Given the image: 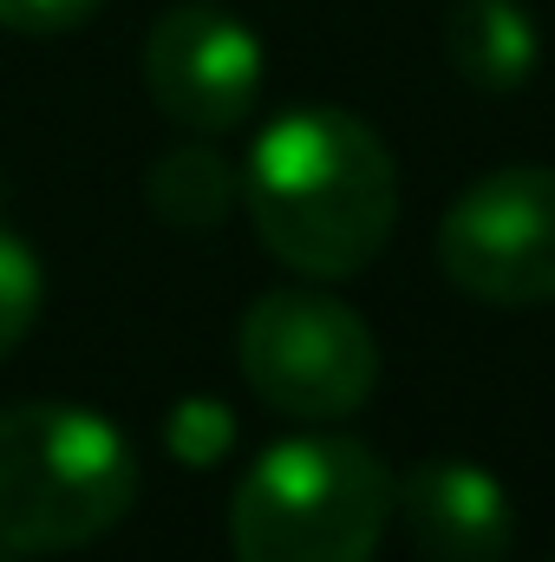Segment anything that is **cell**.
I'll return each instance as SVG.
<instances>
[{"instance_id":"cell-1","label":"cell","mask_w":555,"mask_h":562,"mask_svg":"<svg viewBox=\"0 0 555 562\" xmlns=\"http://www.w3.org/2000/svg\"><path fill=\"white\" fill-rule=\"evenodd\" d=\"M242 203L281 269L347 281L393 243L399 164L360 112L301 105L256 138L242 164Z\"/></svg>"},{"instance_id":"cell-2","label":"cell","mask_w":555,"mask_h":562,"mask_svg":"<svg viewBox=\"0 0 555 562\" xmlns=\"http://www.w3.org/2000/svg\"><path fill=\"white\" fill-rule=\"evenodd\" d=\"M138 504V451L92 406L26 400L0 413V550L66 557Z\"/></svg>"},{"instance_id":"cell-3","label":"cell","mask_w":555,"mask_h":562,"mask_svg":"<svg viewBox=\"0 0 555 562\" xmlns=\"http://www.w3.org/2000/svg\"><path fill=\"white\" fill-rule=\"evenodd\" d=\"M393 524V471L347 431L275 438L229 497L236 562H373Z\"/></svg>"},{"instance_id":"cell-4","label":"cell","mask_w":555,"mask_h":562,"mask_svg":"<svg viewBox=\"0 0 555 562\" xmlns=\"http://www.w3.org/2000/svg\"><path fill=\"white\" fill-rule=\"evenodd\" d=\"M236 367L281 419H353L380 386V340L327 288H269L236 327Z\"/></svg>"},{"instance_id":"cell-5","label":"cell","mask_w":555,"mask_h":562,"mask_svg":"<svg viewBox=\"0 0 555 562\" xmlns=\"http://www.w3.org/2000/svg\"><path fill=\"white\" fill-rule=\"evenodd\" d=\"M438 269L490 307L555 301V170L503 164L464 183L438 223Z\"/></svg>"},{"instance_id":"cell-6","label":"cell","mask_w":555,"mask_h":562,"mask_svg":"<svg viewBox=\"0 0 555 562\" xmlns=\"http://www.w3.org/2000/svg\"><path fill=\"white\" fill-rule=\"evenodd\" d=\"M262 40L216 0H183L157 13V26L144 33V86L157 112L183 132H236L262 99Z\"/></svg>"},{"instance_id":"cell-7","label":"cell","mask_w":555,"mask_h":562,"mask_svg":"<svg viewBox=\"0 0 555 562\" xmlns=\"http://www.w3.org/2000/svg\"><path fill=\"white\" fill-rule=\"evenodd\" d=\"M393 517L418 562H503L517 550V504L471 458H424L393 477Z\"/></svg>"},{"instance_id":"cell-8","label":"cell","mask_w":555,"mask_h":562,"mask_svg":"<svg viewBox=\"0 0 555 562\" xmlns=\"http://www.w3.org/2000/svg\"><path fill=\"white\" fill-rule=\"evenodd\" d=\"M444 53L477 92H523L543 66V33L523 0H457L444 20Z\"/></svg>"},{"instance_id":"cell-9","label":"cell","mask_w":555,"mask_h":562,"mask_svg":"<svg viewBox=\"0 0 555 562\" xmlns=\"http://www.w3.org/2000/svg\"><path fill=\"white\" fill-rule=\"evenodd\" d=\"M144 196L170 229H216L242 196V170L229 157H216L209 144H177L150 164Z\"/></svg>"},{"instance_id":"cell-10","label":"cell","mask_w":555,"mask_h":562,"mask_svg":"<svg viewBox=\"0 0 555 562\" xmlns=\"http://www.w3.org/2000/svg\"><path fill=\"white\" fill-rule=\"evenodd\" d=\"M39 294H46V276H39V256L26 236H13L0 223V360L33 334L39 321Z\"/></svg>"},{"instance_id":"cell-11","label":"cell","mask_w":555,"mask_h":562,"mask_svg":"<svg viewBox=\"0 0 555 562\" xmlns=\"http://www.w3.org/2000/svg\"><path fill=\"white\" fill-rule=\"evenodd\" d=\"M229 445H236L229 406H216V400H183V406L170 413V451H177L183 464H216Z\"/></svg>"},{"instance_id":"cell-12","label":"cell","mask_w":555,"mask_h":562,"mask_svg":"<svg viewBox=\"0 0 555 562\" xmlns=\"http://www.w3.org/2000/svg\"><path fill=\"white\" fill-rule=\"evenodd\" d=\"M105 0H0V26L7 33H33V40H53V33H79Z\"/></svg>"},{"instance_id":"cell-13","label":"cell","mask_w":555,"mask_h":562,"mask_svg":"<svg viewBox=\"0 0 555 562\" xmlns=\"http://www.w3.org/2000/svg\"><path fill=\"white\" fill-rule=\"evenodd\" d=\"M0 562H13V557H7V550H0Z\"/></svg>"}]
</instances>
